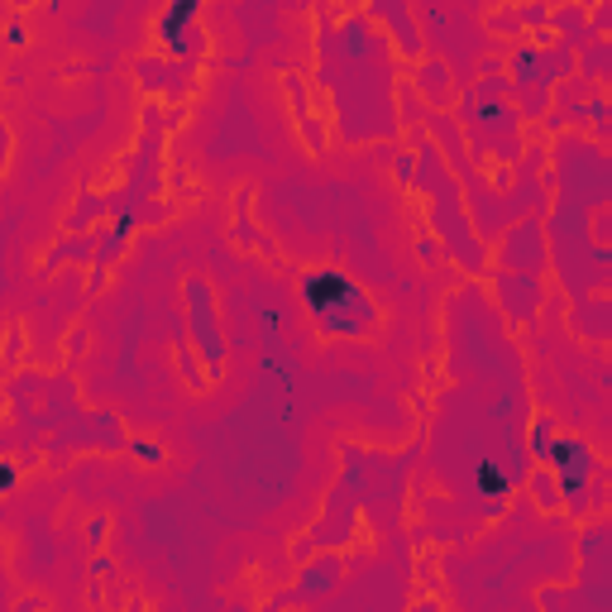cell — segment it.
<instances>
[{
  "label": "cell",
  "mask_w": 612,
  "mask_h": 612,
  "mask_svg": "<svg viewBox=\"0 0 612 612\" xmlns=\"http://www.w3.org/2000/svg\"><path fill=\"white\" fill-rule=\"evenodd\" d=\"M15 488V464H0V493H10Z\"/></svg>",
  "instance_id": "cell-5"
},
{
  "label": "cell",
  "mask_w": 612,
  "mask_h": 612,
  "mask_svg": "<svg viewBox=\"0 0 612 612\" xmlns=\"http://www.w3.org/2000/svg\"><path fill=\"white\" fill-rule=\"evenodd\" d=\"M302 297L306 306L326 321V326H335V311H345V306H364V297H359V287L350 283V278H340V273H311L302 283Z\"/></svg>",
  "instance_id": "cell-1"
},
{
  "label": "cell",
  "mask_w": 612,
  "mask_h": 612,
  "mask_svg": "<svg viewBox=\"0 0 612 612\" xmlns=\"http://www.w3.org/2000/svg\"><path fill=\"white\" fill-rule=\"evenodd\" d=\"M531 445H536V455H546V445H550V431H546V426H536V436H531Z\"/></svg>",
  "instance_id": "cell-6"
},
{
  "label": "cell",
  "mask_w": 612,
  "mask_h": 612,
  "mask_svg": "<svg viewBox=\"0 0 612 612\" xmlns=\"http://www.w3.org/2000/svg\"><path fill=\"white\" fill-rule=\"evenodd\" d=\"M479 488L488 493V498H503V493H507V479L498 474V469H493V464H479Z\"/></svg>",
  "instance_id": "cell-4"
},
{
  "label": "cell",
  "mask_w": 612,
  "mask_h": 612,
  "mask_svg": "<svg viewBox=\"0 0 612 612\" xmlns=\"http://www.w3.org/2000/svg\"><path fill=\"white\" fill-rule=\"evenodd\" d=\"M197 20V0H177V5H168L163 15H158V34L168 39L173 48L187 44V24Z\"/></svg>",
  "instance_id": "cell-3"
},
{
  "label": "cell",
  "mask_w": 612,
  "mask_h": 612,
  "mask_svg": "<svg viewBox=\"0 0 612 612\" xmlns=\"http://www.w3.org/2000/svg\"><path fill=\"white\" fill-rule=\"evenodd\" d=\"M546 459L565 474V488L574 493V483L584 479V469H589V450L579 445V440H550L546 445Z\"/></svg>",
  "instance_id": "cell-2"
}]
</instances>
